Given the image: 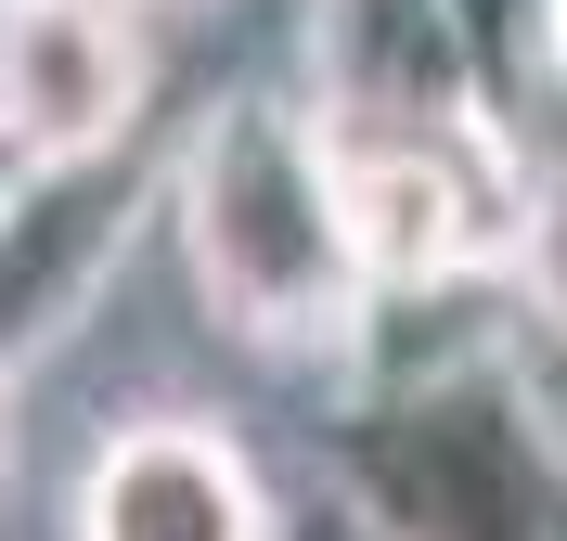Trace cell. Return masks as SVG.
Listing matches in <instances>:
<instances>
[{"label": "cell", "mask_w": 567, "mask_h": 541, "mask_svg": "<svg viewBox=\"0 0 567 541\" xmlns=\"http://www.w3.org/2000/svg\"><path fill=\"white\" fill-rule=\"evenodd\" d=\"M168 232L207 323L271 361H336L374 323L349 219H336V155L297 91H219L168 143Z\"/></svg>", "instance_id": "cell-1"}, {"label": "cell", "mask_w": 567, "mask_h": 541, "mask_svg": "<svg viewBox=\"0 0 567 541\" xmlns=\"http://www.w3.org/2000/svg\"><path fill=\"white\" fill-rule=\"evenodd\" d=\"M155 219H168V143L13 155L0 168V374L13 387L52 348H78V323L116 296V271L142 258Z\"/></svg>", "instance_id": "cell-2"}, {"label": "cell", "mask_w": 567, "mask_h": 541, "mask_svg": "<svg viewBox=\"0 0 567 541\" xmlns=\"http://www.w3.org/2000/svg\"><path fill=\"white\" fill-rule=\"evenodd\" d=\"M65 541H297L271 465L219 413H116L65 490Z\"/></svg>", "instance_id": "cell-3"}, {"label": "cell", "mask_w": 567, "mask_h": 541, "mask_svg": "<svg viewBox=\"0 0 567 541\" xmlns=\"http://www.w3.org/2000/svg\"><path fill=\"white\" fill-rule=\"evenodd\" d=\"M155 143V27L130 0H0V155Z\"/></svg>", "instance_id": "cell-4"}, {"label": "cell", "mask_w": 567, "mask_h": 541, "mask_svg": "<svg viewBox=\"0 0 567 541\" xmlns=\"http://www.w3.org/2000/svg\"><path fill=\"white\" fill-rule=\"evenodd\" d=\"M13 438H27V387L0 374V477H13Z\"/></svg>", "instance_id": "cell-5"}, {"label": "cell", "mask_w": 567, "mask_h": 541, "mask_svg": "<svg viewBox=\"0 0 567 541\" xmlns=\"http://www.w3.org/2000/svg\"><path fill=\"white\" fill-rule=\"evenodd\" d=\"M130 13H142V27H168V13H219V0H130Z\"/></svg>", "instance_id": "cell-6"}, {"label": "cell", "mask_w": 567, "mask_h": 541, "mask_svg": "<svg viewBox=\"0 0 567 541\" xmlns=\"http://www.w3.org/2000/svg\"><path fill=\"white\" fill-rule=\"evenodd\" d=\"M0 168H13V155H0Z\"/></svg>", "instance_id": "cell-7"}]
</instances>
